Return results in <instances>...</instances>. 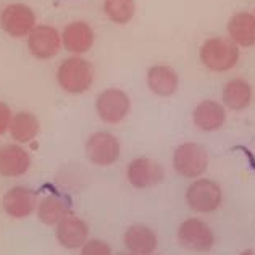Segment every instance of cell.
<instances>
[{
	"mask_svg": "<svg viewBox=\"0 0 255 255\" xmlns=\"http://www.w3.org/2000/svg\"><path fill=\"white\" fill-rule=\"evenodd\" d=\"M57 81L63 91L70 94L86 92L94 81V68L87 60L81 57L66 58L58 66Z\"/></svg>",
	"mask_w": 255,
	"mask_h": 255,
	"instance_id": "1",
	"label": "cell"
},
{
	"mask_svg": "<svg viewBox=\"0 0 255 255\" xmlns=\"http://www.w3.org/2000/svg\"><path fill=\"white\" fill-rule=\"evenodd\" d=\"M200 60L212 71H230L239 60V49L231 39L212 37L200 47Z\"/></svg>",
	"mask_w": 255,
	"mask_h": 255,
	"instance_id": "2",
	"label": "cell"
},
{
	"mask_svg": "<svg viewBox=\"0 0 255 255\" xmlns=\"http://www.w3.org/2000/svg\"><path fill=\"white\" fill-rule=\"evenodd\" d=\"M173 166L176 173L187 179H196L202 176L209 168V153L205 147L194 142L181 144L173 155Z\"/></svg>",
	"mask_w": 255,
	"mask_h": 255,
	"instance_id": "3",
	"label": "cell"
},
{
	"mask_svg": "<svg viewBox=\"0 0 255 255\" xmlns=\"http://www.w3.org/2000/svg\"><path fill=\"white\" fill-rule=\"evenodd\" d=\"M187 205L194 212L210 213L215 212L221 205L223 192L221 187L212 179H197L187 187L186 191Z\"/></svg>",
	"mask_w": 255,
	"mask_h": 255,
	"instance_id": "4",
	"label": "cell"
},
{
	"mask_svg": "<svg viewBox=\"0 0 255 255\" xmlns=\"http://www.w3.org/2000/svg\"><path fill=\"white\" fill-rule=\"evenodd\" d=\"M178 241L184 249L194 252H209L215 244L212 228L197 218L183 221L178 228Z\"/></svg>",
	"mask_w": 255,
	"mask_h": 255,
	"instance_id": "5",
	"label": "cell"
},
{
	"mask_svg": "<svg viewBox=\"0 0 255 255\" xmlns=\"http://www.w3.org/2000/svg\"><path fill=\"white\" fill-rule=\"evenodd\" d=\"M0 26L11 37H24L36 28V15L28 5H6L0 15Z\"/></svg>",
	"mask_w": 255,
	"mask_h": 255,
	"instance_id": "6",
	"label": "cell"
},
{
	"mask_svg": "<svg viewBox=\"0 0 255 255\" xmlns=\"http://www.w3.org/2000/svg\"><path fill=\"white\" fill-rule=\"evenodd\" d=\"M122 147L110 132H94L86 142V155L94 165L110 166L120 158Z\"/></svg>",
	"mask_w": 255,
	"mask_h": 255,
	"instance_id": "7",
	"label": "cell"
},
{
	"mask_svg": "<svg viewBox=\"0 0 255 255\" xmlns=\"http://www.w3.org/2000/svg\"><path fill=\"white\" fill-rule=\"evenodd\" d=\"M96 109L99 117L105 123L117 125L128 117L131 109V102L128 94H125L122 89H107L99 94Z\"/></svg>",
	"mask_w": 255,
	"mask_h": 255,
	"instance_id": "8",
	"label": "cell"
},
{
	"mask_svg": "<svg viewBox=\"0 0 255 255\" xmlns=\"http://www.w3.org/2000/svg\"><path fill=\"white\" fill-rule=\"evenodd\" d=\"M126 176L129 184L136 189H149L158 186L165 179L163 166L152 158H136L128 166Z\"/></svg>",
	"mask_w": 255,
	"mask_h": 255,
	"instance_id": "9",
	"label": "cell"
},
{
	"mask_svg": "<svg viewBox=\"0 0 255 255\" xmlns=\"http://www.w3.org/2000/svg\"><path fill=\"white\" fill-rule=\"evenodd\" d=\"M60 45H62V37L52 26H36L28 36V49L39 60L55 57Z\"/></svg>",
	"mask_w": 255,
	"mask_h": 255,
	"instance_id": "10",
	"label": "cell"
},
{
	"mask_svg": "<svg viewBox=\"0 0 255 255\" xmlns=\"http://www.w3.org/2000/svg\"><path fill=\"white\" fill-rule=\"evenodd\" d=\"M37 207L36 192L24 186H15L3 196V210L11 218H28Z\"/></svg>",
	"mask_w": 255,
	"mask_h": 255,
	"instance_id": "11",
	"label": "cell"
},
{
	"mask_svg": "<svg viewBox=\"0 0 255 255\" xmlns=\"http://www.w3.org/2000/svg\"><path fill=\"white\" fill-rule=\"evenodd\" d=\"M57 239L66 249H78L83 247L89 236V226L83 218L68 213L57 225Z\"/></svg>",
	"mask_w": 255,
	"mask_h": 255,
	"instance_id": "12",
	"label": "cell"
},
{
	"mask_svg": "<svg viewBox=\"0 0 255 255\" xmlns=\"http://www.w3.org/2000/svg\"><path fill=\"white\" fill-rule=\"evenodd\" d=\"M31 157L21 145L6 144L0 147V174L5 178H18L29 170Z\"/></svg>",
	"mask_w": 255,
	"mask_h": 255,
	"instance_id": "13",
	"label": "cell"
},
{
	"mask_svg": "<svg viewBox=\"0 0 255 255\" xmlns=\"http://www.w3.org/2000/svg\"><path fill=\"white\" fill-rule=\"evenodd\" d=\"M147 84H149V89L153 94H157L160 97H168L176 92L179 78L171 66L155 65L147 71Z\"/></svg>",
	"mask_w": 255,
	"mask_h": 255,
	"instance_id": "14",
	"label": "cell"
},
{
	"mask_svg": "<svg viewBox=\"0 0 255 255\" xmlns=\"http://www.w3.org/2000/svg\"><path fill=\"white\" fill-rule=\"evenodd\" d=\"M62 41L65 49L71 53H84L92 47L94 44V31L87 23L84 21H75L70 23L63 29Z\"/></svg>",
	"mask_w": 255,
	"mask_h": 255,
	"instance_id": "15",
	"label": "cell"
},
{
	"mask_svg": "<svg viewBox=\"0 0 255 255\" xmlns=\"http://www.w3.org/2000/svg\"><path fill=\"white\" fill-rule=\"evenodd\" d=\"M194 125L202 131H217L225 125L226 113L223 105L215 100H204L200 102L192 113Z\"/></svg>",
	"mask_w": 255,
	"mask_h": 255,
	"instance_id": "16",
	"label": "cell"
},
{
	"mask_svg": "<svg viewBox=\"0 0 255 255\" xmlns=\"http://www.w3.org/2000/svg\"><path fill=\"white\" fill-rule=\"evenodd\" d=\"M125 246L136 255H149L157 247V236L149 226L132 225L125 233Z\"/></svg>",
	"mask_w": 255,
	"mask_h": 255,
	"instance_id": "17",
	"label": "cell"
},
{
	"mask_svg": "<svg viewBox=\"0 0 255 255\" xmlns=\"http://www.w3.org/2000/svg\"><path fill=\"white\" fill-rule=\"evenodd\" d=\"M228 34L236 45H255V16L247 11L236 13L228 21Z\"/></svg>",
	"mask_w": 255,
	"mask_h": 255,
	"instance_id": "18",
	"label": "cell"
},
{
	"mask_svg": "<svg viewBox=\"0 0 255 255\" xmlns=\"http://www.w3.org/2000/svg\"><path fill=\"white\" fill-rule=\"evenodd\" d=\"M223 102L234 112L247 109L252 102V86L243 78L231 79L223 87Z\"/></svg>",
	"mask_w": 255,
	"mask_h": 255,
	"instance_id": "19",
	"label": "cell"
},
{
	"mask_svg": "<svg viewBox=\"0 0 255 255\" xmlns=\"http://www.w3.org/2000/svg\"><path fill=\"white\" fill-rule=\"evenodd\" d=\"M39 120L29 112H19L11 118L8 131L11 137L18 142H29L39 134Z\"/></svg>",
	"mask_w": 255,
	"mask_h": 255,
	"instance_id": "20",
	"label": "cell"
},
{
	"mask_svg": "<svg viewBox=\"0 0 255 255\" xmlns=\"http://www.w3.org/2000/svg\"><path fill=\"white\" fill-rule=\"evenodd\" d=\"M68 213H70L68 202L58 196L45 197L37 207V217L47 226L58 225Z\"/></svg>",
	"mask_w": 255,
	"mask_h": 255,
	"instance_id": "21",
	"label": "cell"
},
{
	"mask_svg": "<svg viewBox=\"0 0 255 255\" xmlns=\"http://www.w3.org/2000/svg\"><path fill=\"white\" fill-rule=\"evenodd\" d=\"M104 11L113 23L126 24L132 19L136 5H134V0H105Z\"/></svg>",
	"mask_w": 255,
	"mask_h": 255,
	"instance_id": "22",
	"label": "cell"
},
{
	"mask_svg": "<svg viewBox=\"0 0 255 255\" xmlns=\"http://www.w3.org/2000/svg\"><path fill=\"white\" fill-rule=\"evenodd\" d=\"M81 255H112V247L99 239L86 241L81 249Z\"/></svg>",
	"mask_w": 255,
	"mask_h": 255,
	"instance_id": "23",
	"label": "cell"
},
{
	"mask_svg": "<svg viewBox=\"0 0 255 255\" xmlns=\"http://www.w3.org/2000/svg\"><path fill=\"white\" fill-rule=\"evenodd\" d=\"M11 123V110L10 107L0 102V134H3L5 131H8Z\"/></svg>",
	"mask_w": 255,
	"mask_h": 255,
	"instance_id": "24",
	"label": "cell"
},
{
	"mask_svg": "<svg viewBox=\"0 0 255 255\" xmlns=\"http://www.w3.org/2000/svg\"><path fill=\"white\" fill-rule=\"evenodd\" d=\"M241 255H255V252L254 251H244Z\"/></svg>",
	"mask_w": 255,
	"mask_h": 255,
	"instance_id": "25",
	"label": "cell"
},
{
	"mask_svg": "<svg viewBox=\"0 0 255 255\" xmlns=\"http://www.w3.org/2000/svg\"><path fill=\"white\" fill-rule=\"evenodd\" d=\"M118 255H136V254H132V252H123V254H118Z\"/></svg>",
	"mask_w": 255,
	"mask_h": 255,
	"instance_id": "26",
	"label": "cell"
},
{
	"mask_svg": "<svg viewBox=\"0 0 255 255\" xmlns=\"http://www.w3.org/2000/svg\"><path fill=\"white\" fill-rule=\"evenodd\" d=\"M149 255H152V254H149Z\"/></svg>",
	"mask_w": 255,
	"mask_h": 255,
	"instance_id": "27",
	"label": "cell"
}]
</instances>
